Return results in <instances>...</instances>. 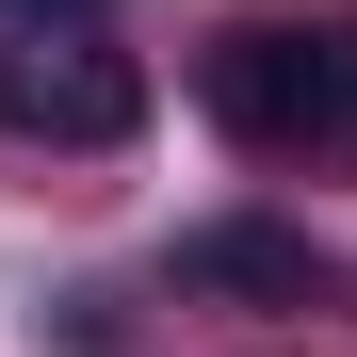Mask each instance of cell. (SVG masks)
I'll list each match as a JSON object with an SVG mask.
<instances>
[{
    "label": "cell",
    "mask_w": 357,
    "mask_h": 357,
    "mask_svg": "<svg viewBox=\"0 0 357 357\" xmlns=\"http://www.w3.org/2000/svg\"><path fill=\"white\" fill-rule=\"evenodd\" d=\"M195 98H211L227 146L357 178V17H244V33L195 66Z\"/></svg>",
    "instance_id": "obj_1"
},
{
    "label": "cell",
    "mask_w": 357,
    "mask_h": 357,
    "mask_svg": "<svg viewBox=\"0 0 357 357\" xmlns=\"http://www.w3.org/2000/svg\"><path fill=\"white\" fill-rule=\"evenodd\" d=\"M0 130H17V146H130L146 130V66L114 49L98 0L0 17Z\"/></svg>",
    "instance_id": "obj_2"
},
{
    "label": "cell",
    "mask_w": 357,
    "mask_h": 357,
    "mask_svg": "<svg viewBox=\"0 0 357 357\" xmlns=\"http://www.w3.org/2000/svg\"><path fill=\"white\" fill-rule=\"evenodd\" d=\"M178 292H195V309H341V260L309 227L227 211V227H178Z\"/></svg>",
    "instance_id": "obj_3"
},
{
    "label": "cell",
    "mask_w": 357,
    "mask_h": 357,
    "mask_svg": "<svg viewBox=\"0 0 357 357\" xmlns=\"http://www.w3.org/2000/svg\"><path fill=\"white\" fill-rule=\"evenodd\" d=\"M0 17H49V0H0Z\"/></svg>",
    "instance_id": "obj_4"
}]
</instances>
